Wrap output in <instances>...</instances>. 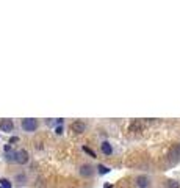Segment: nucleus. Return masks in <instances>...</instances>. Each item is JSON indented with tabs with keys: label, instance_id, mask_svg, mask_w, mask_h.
Masks as SVG:
<instances>
[{
	"label": "nucleus",
	"instance_id": "obj_1",
	"mask_svg": "<svg viewBox=\"0 0 180 188\" xmlns=\"http://www.w3.org/2000/svg\"><path fill=\"white\" fill-rule=\"evenodd\" d=\"M22 129L25 132H35L38 129V119H33V118H25V119H22Z\"/></svg>",
	"mask_w": 180,
	"mask_h": 188
},
{
	"label": "nucleus",
	"instance_id": "obj_2",
	"mask_svg": "<svg viewBox=\"0 0 180 188\" xmlns=\"http://www.w3.org/2000/svg\"><path fill=\"white\" fill-rule=\"evenodd\" d=\"M28 160H30V155H28V152L25 149H19V151L14 152V161L17 164H25Z\"/></svg>",
	"mask_w": 180,
	"mask_h": 188
},
{
	"label": "nucleus",
	"instance_id": "obj_3",
	"mask_svg": "<svg viewBox=\"0 0 180 188\" xmlns=\"http://www.w3.org/2000/svg\"><path fill=\"white\" fill-rule=\"evenodd\" d=\"M94 173H96L94 166H91V164H88V163H85V164H82V166H80V174L83 177H92Z\"/></svg>",
	"mask_w": 180,
	"mask_h": 188
},
{
	"label": "nucleus",
	"instance_id": "obj_4",
	"mask_svg": "<svg viewBox=\"0 0 180 188\" xmlns=\"http://www.w3.org/2000/svg\"><path fill=\"white\" fill-rule=\"evenodd\" d=\"M13 129H14V122L11 119H2L0 121V130L2 132L10 133V132H13Z\"/></svg>",
	"mask_w": 180,
	"mask_h": 188
},
{
	"label": "nucleus",
	"instance_id": "obj_5",
	"mask_svg": "<svg viewBox=\"0 0 180 188\" xmlns=\"http://www.w3.org/2000/svg\"><path fill=\"white\" fill-rule=\"evenodd\" d=\"M71 129L75 132V133H85L86 132V124L82 122V121H74L71 124Z\"/></svg>",
	"mask_w": 180,
	"mask_h": 188
},
{
	"label": "nucleus",
	"instance_id": "obj_6",
	"mask_svg": "<svg viewBox=\"0 0 180 188\" xmlns=\"http://www.w3.org/2000/svg\"><path fill=\"white\" fill-rule=\"evenodd\" d=\"M100 149H102V152H104L105 155H111L113 154V146L108 143V141H104V143L100 144Z\"/></svg>",
	"mask_w": 180,
	"mask_h": 188
},
{
	"label": "nucleus",
	"instance_id": "obj_7",
	"mask_svg": "<svg viewBox=\"0 0 180 188\" xmlns=\"http://www.w3.org/2000/svg\"><path fill=\"white\" fill-rule=\"evenodd\" d=\"M136 185L139 188H147L149 186V179L146 176H139V177H136Z\"/></svg>",
	"mask_w": 180,
	"mask_h": 188
},
{
	"label": "nucleus",
	"instance_id": "obj_8",
	"mask_svg": "<svg viewBox=\"0 0 180 188\" xmlns=\"http://www.w3.org/2000/svg\"><path fill=\"white\" fill-rule=\"evenodd\" d=\"M178 182L177 180H168L166 182V188H178Z\"/></svg>",
	"mask_w": 180,
	"mask_h": 188
},
{
	"label": "nucleus",
	"instance_id": "obj_9",
	"mask_svg": "<svg viewBox=\"0 0 180 188\" xmlns=\"http://www.w3.org/2000/svg\"><path fill=\"white\" fill-rule=\"evenodd\" d=\"M0 185H2V188H11V182L8 179H0Z\"/></svg>",
	"mask_w": 180,
	"mask_h": 188
},
{
	"label": "nucleus",
	"instance_id": "obj_10",
	"mask_svg": "<svg viewBox=\"0 0 180 188\" xmlns=\"http://www.w3.org/2000/svg\"><path fill=\"white\" fill-rule=\"evenodd\" d=\"M97 169H99V173H100V174H107V173H110V168L104 166V164H99Z\"/></svg>",
	"mask_w": 180,
	"mask_h": 188
},
{
	"label": "nucleus",
	"instance_id": "obj_11",
	"mask_svg": "<svg viewBox=\"0 0 180 188\" xmlns=\"http://www.w3.org/2000/svg\"><path fill=\"white\" fill-rule=\"evenodd\" d=\"M172 152H174L177 157H180V144H177V146L174 147V151H172Z\"/></svg>",
	"mask_w": 180,
	"mask_h": 188
},
{
	"label": "nucleus",
	"instance_id": "obj_12",
	"mask_svg": "<svg viewBox=\"0 0 180 188\" xmlns=\"http://www.w3.org/2000/svg\"><path fill=\"white\" fill-rule=\"evenodd\" d=\"M83 149H85V152H88V154H89L91 157H96V154H94V152H92V151H91L89 147H83Z\"/></svg>",
	"mask_w": 180,
	"mask_h": 188
},
{
	"label": "nucleus",
	"instance_id": "obj_13",
	"mask_svg": "<svg viewBox=\"0 0 180 188\" xmlns=\"http://www.w3.org/2000/svg\"><path fill=\"white\" fill-rule=\"evenodd\" d=\"M55 132H57L58 135H61V133H63V127H61V126H60V127H57V130H55Z\"/></svg>",
	"mask_w": 180,
	"mask_h": 188
},
{
	"label": "nucleus",
	"instance_id": "obj_14",
	"mask_svg": "<svg viewBox=\"0 0 180 188\" xmlns=\"http://www.w3.org/2000/svg\"><path fill=\"white\" fill-rule=\"evenodd\" d=\"M104 188H111V185H110V183H105V186H104Z\"/></svg>",
	"mask_w": 180,
	"mask_h": 188
}]
</instances>
